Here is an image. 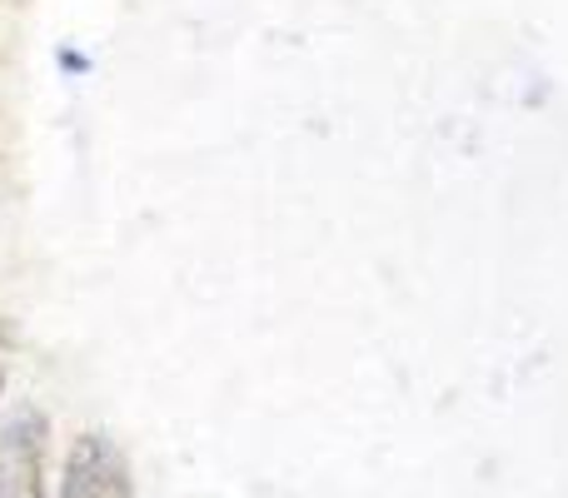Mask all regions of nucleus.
<instances>
[{
  "label": "nucleus",
  "mask_w": 568,
  "mask_h": 498,
  "mask_svg": "<svg viewBox=\"0 0 568 498\" xmlns=\"http://www.w3.org/2000/svg\"><path fill=\"white\" fill-rule=\"evenodd\" d=\"M60 498H135L125 454H120L105 434H80L65 449Z\"/></svg>",
  "instance_id": "obj_1"
},
{
  "label": "nucleus",
  "mask_w": 568,
  "mask_h": 498,
  "mask_svg": "<svg viewBox=\"0 0 568 498\" xmlns=\"http://www.w3.org/2000/svg\"><path fill=\"white\" fill-rule=\"evenodd\" d=\"M40 419L20 414L0 429V498H45L40 489Z\"/></svg>",
  "instance_id": "obj_2"
},
{
  "label": "nucleus",
  "mask_w": 568,
  "mask_h": 498,
  "mask_svg": "<svg viewBox=\"0 0 568 498\" xmlns=\"http://www.w3.org/2000/svg\"><path fill=\"white\" fill-rule=\"evenodd\" d=\"M0 384H6V379H0Z\"/></svg>",
  "instance_id": "obj_3"
}]
</instances>
